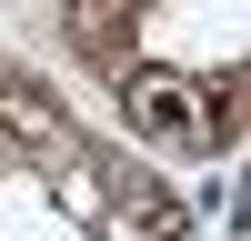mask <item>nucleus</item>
Returning a JSON list of instances; mask_svg holds the SVG:
<instances>
[{
  "mask_svg": "<svg viewBox=\"0 0 251 241\" xmlns=\"http://www.w3.org/2000/svg\"><path fill=\"white\" fill-rule=\"evenodd\" d=\"M131 100H141V111H151V131H171V141H181V131H201V120H191V100H181L171 80H141Z\"/></svg>",
  "mask_w": 251,
  "mask_h": 241,
  "instance_id": "f257e3e1",
  "label": "nucleus"
},
{
  "mask_svg": "<svg viewBox=\"0 0 251 241\" xmlns=\"http://www.w3.org/2000/svg\"><path fill=\"white\" fill-rule=\"evenodd\" d=\"M71 10H80V20H121L131 0H71Z\"/></svg>",
  "mask_w": 251,
  "mask_h": 241,
  "instance_id": "f03ea898",
  "label": "nucleus"
}]
</instances>
